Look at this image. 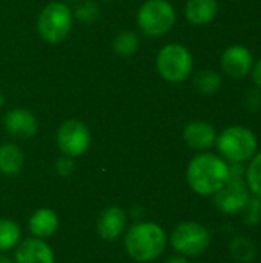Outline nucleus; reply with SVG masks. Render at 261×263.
Returning a JSON list of instances; mask_svg holds the SVG:
<instances>
[{"label": "nucleus", "instance_id": "nucleus-1", "mask_svg": "<svg viewBox=\"0 0 261 263\" xmlns=\"http://www.w3.org/2000/svg\"><path fill=\"white\" fill-rule=\"evenodd\" d=\"M229 179V163L222 156L209 151L192 157L186 168V182L189 188L202 197L215 196Z\"/></svg>", "mask_w": 261, "mask_h": 263}, {"label": "nucleus", "instance_id": "nucleus-2", "mask_svg": "<svg viewBox=\"0 0 261 263\" xmlns=\"http://www.w3.org/2000/svg\"><path fill=\"white\" fill-rule=\"evenodd\" d=\"M168 245L165 230L155 222H138L125 236V250L135 262L146 263L158 259Z\"/></svg>", "mask_w": 261, "mask_h": 263}, {"label": "nucleus", "instance_id": "nucleus-3", "mask_svg": "<svg viewBox=\"0 0 261 263\" xmlns=\"http://www.w3.org/2000/svg\"><path fill=\"white\" fill-rule=\"evenodd\" d=\"M215 145L228 163H248L258 151V140L254 131L240 125L223 129L217 136Z\"/></svg>", "mask_w": 261, "mask_h": 263}, {"label": "nucleus", "instance_id": "nucleus-4", "mask_svg": "<svg viewBox=\"0 0 261 263\" xmlns=\"http://www.w3.org/2000/svg\"><path fill=\"white\" fill-rule=\"evenodd\" d=\"M74 14L68 5L63 2L48 3L37 20V31L40 37L48 43L63 42L72 29Z\"/></svg>", "mask_w": 261, "mask_h": 263}, {"label": "nucleus", "instance_id": "nucleus-5", "mask_svg": "<svg viewBox=\"0 0 261 263\" xmlns=\"http://www.w3.org/2000/svg\"><path fill=\"white\" fill-rule=\"evenodd\" d=\"M211 240V231L200 222H182L169 236V243L174 251L188 259L198 257L206 253Z\"/></svg>", "mask_w": 261, "mask_h": 263}, {"label": "nucleus", "instance_id": "nucleus-6", "mask_svg": "<svg viewBox=\"0 0 261 263\" xmlns=\"http://www.w3.org/2000/svg\"><path fill=\"white\" fill-rule=\"evenodd\" d=\"M175 20V9L168 0H146L137 12V25L149 37L168 34L174 28Z\"/></svg>", "mask_w": 261, "mask_h": 263}, {"label": "nucleus", "instance_id": "nucleus-7", "mask_svg": "<svg viewBox=\"0 0 261 263\" xmlns=\"http://www.w3.org/2000/svg\"><path fill=\"white\" fill-rule=\"evenodd\" d=\"M155 63L158 74L171 83H180L186 80L194 68L192 54L180 43L165 45L158 51Z\"/></svg>", "mask_w": 261, "mask_h": 263}, {"label": "nucleus", "instance_id": "nucleus-8", "mask_svg": "<svg viewBox=\"0 0 261 263\" xmlns=\"http://www.w3.org/2000/svg\"><path fill=\"white\" fill-rule=\"evenodd\" d=\"M57 146L63 156L72 159L83 156L91 146L89 128L77 119L65 120L57 131Z\"/></svg>", "mask_w": 261, "mask_h": 263}, {"label": "nucleus", "instance_id": "nucleus-9", "mask_svg": "<svg viewBox=\"0 0 261 263\" xmlns=\"http://www.w3.org/2000/svg\"><path fill=\"white\" fill-rule=\"evenodd\" d=\"M251 191L242 177H231L228 183L215 194L214 205L215 208L226 216H237L243 211L246 203L251 199Z\"/></svg>", "mask_w": 261, "mask_h": 263}, {"label": "nucleus", "instance_id": "nucleus-10", "mask_svg": "<svg viewBox=\"0 0 261 263\" xmlns=\"http://www.w3.org/2000/svg\"><path fill=\"white\" fill-rule=\"evenodd\" d=\"M254 66L252 52L245 45H232L222 55V69L232 79H245Z\"/></svg>", "mask_w": 261, "mask_h": 263}, {"label": "nucleus", "instance_id": "nucleus-11", "mask_svg": "<svg viewBox=\"0 0 261 263\" xmlns=\"http://www.w3.org/2000/svg\"><path fill=\"white\" fill-rule=\"evenodd\" d=\"M5 129L15 139H32L38 131V122L35 116L25 108H14L5 114Z\"/></svg>", "mask_w": 261, "mask_h": 263}, {"label": "nucleus", "instance_id": "nucleus-12", "mask_svg": "<svg viewBox=\"0 0 261 263\" xmlns=\"http://www.w3.org/2000/svg\"><path fill=\"white\" fill-rule=\"evenodd\" d=\"M128 216L120 206H108L102 211L97 220V233L106 242H114L125 234Z\"/></svg>", "mask_w": 261, "mask_h": 263}, {"label": "nucleus", "instance_id": "nucleus-13", "mask_svg": "<svg viewBox=\"0 0 261 263\" xmlns=\"http://www.w3.org/2000/svg\"><path fill=\"white\" fill-rule=\"evenodd\" d=\"M14 263H55L52 248L37 237L20 240L15 247Z\"/></svg>", "mask_w": 261, "mask_h": 263}, {"label": "nucleus", "instance_id": "nucleus-14", "mask_svg": "<svg viewBox=\"0 0 261 263\" xmlns=\"http://www.w3.org/2000/svg\"><path fill=\"white\" fill-rule=\"evenodd\" d=\"M217 136L218 134L215 128L209 122H205V120H194L188 123L183 129L185 143L191 149L200 151V153H205L211 149L212 146H215Z\"/></svg>", "mask_w": 261, "mask_h": 263}, {"label": "nucleus", "instance_id": "nucleus-15", "mask_svg": "<svg viewBox=\"0 0 261 263\" xmlns=\"http://www.w3.org/2000/svg\"><path fill=\"white\" fill-rule=\"evenodd\" d=\"M58 225H60L58 216L51 208H38L37 211L32 213L28 222L32 237L37 239H48L54 236L58 230Z\"/></svg>", "mask_w": 261, "mask_h": 263}, {"label": "nucleus", "instance_id": "nucleus-16", "mask_svg": "<svg viewBox=\"0 0 261 263\" xmlns=\"http://www.w3.org/2000/svg\"><path fill=\"white\" fill-rule=\"evenodd\" d=\"M218 12L217 0H188L185 14L189 23L195 26H203L211 23Z\"/></svg>", "mask_w": 261, "mask_h": 263}, {"label": "nucleus", "instance_id": "nucleus-17", "mask_svg": "<svg viewBox=\"0 0 261 263\" xmlns=\"http://www.w3.org/2000/svg\"><path fill=\"white\" fill-rule=\"evenodd\" d=\"M25 163V154L22 148L15 143L0 145V174L17 176Z\"/></svg>", "mask_w": 261, "mask_h": 263}, {"label": "nucleus", "instance_id": "nucleus-18", "mask_svg": "<svg viewBox=\"0 0 261 263\" xmlns=\"http://www.w3.org/2000/svg\"><path fill=\"white\" fill-rule=\"evenodd\" d=\"M229 254L237 263H254L257 259V248L249 237L237 236L229 243Z\"/></svg>", "mask_w": 261, "mask_h": 263}, {"label": "nucleus", "instance_id": "nucleus-19", "mask_svg": "<svg viewBox=\"0 0 261 263\" xmlns=\"http://www.w3.org/2000/svg\"><path fill=\"white\" fill-rule=\"evenodd\" d=\"M22 239V231L17 222L0 219V253L14 250Z\"/></svg>", "mask_w": 261, "mask_h": 263}, {"label": "nucleus", "instance_id": "nucleus-20", "mask_svg": "<svg viewBox=\"0 0 261 263\" xmlns=\"http://www.w3.org/2000/svg\"><path fill=\"white\" fill-rule=\"evenodd\" d=\"M222 76L214 69H203L194 77V85L198 92L205 96H212L220 91L222 88Z\"/></svg>", "mask_w": 261, "mask_h": 263}, {"label": "nucleus", "instance_id": "nucleus-21", "mask_svg": "<svg viewBox=\"0 0 261 263\" xmlns=\"http://www.w3.org/2000/svg\"><path fill=\"white\" fill-rule=\"evenodd\" d=\"M245 182L251 194L261 199V151H257L255 156L248 162L245 170Z\"/></svg>", "mask_w": 261, "mask_h": 263}, {"label": "nucleus", "instance_id": "nucleus-22", "mask_svg": "<svg viewBox=\"0 0 261 263\" xmlns=\"http://www.w3.org/2000/svg\"><path fill=\"white\" fill-rule=\"evenodd\" d=\"M140 40L134 31H122L115 35L112 42L114 52L120 57H129L137 52Z\"/></svg>", "mask_w": 261, "mask_h": 263}, {"label": "nucleus", "instance_id": "nucleus-23", "mask_svg": "<svg viewBox=\"0 0 261 263\" xmlns=\"http://www.w3.org/2000/svg\"><path fill=\"white\" fill-rule=\"evenodd\" d=\"M242 214V220L246 227H257L261 223V199L251 196L249 202L246 203V206L243 208Z\"/></svg>", "mask_w": 261, "mask_h": 263}, {"label": "nucleus", "instance_id": "nucleus-24", "mask_svg": "<svg viewBox=\"0 0 261 263\" xmlns=\"http://www.w3.org/2000/svg\"><path fill=\"white\" fill-rule=\"evenodd\" d=\"M75 18L83 22V23H92L98 18L100 15V9L97 6L95 2L92 0H86V2H82L77 5L75 8Z\"/></svg>", "mask_w": 261, "mask_h": 263}, {"label": "nucleus", "instance_id": "nucleus-25", "mask_svg": "<svg viewBox=\"0 0 261 263\" xmlns=\"http://www.w3.org/2000/svg\"><path fill=\"white\" fill-rule=\"evenodd\" d=\"M74 168H75L74 159L69 157V156H62V157H58L57 162H55V171H57V174L62 176V177L71 176V174L74 173Z\"/></svg>", "mask_w": 261, "mask_h": 263}, {"label": "nucleus", "instance_id": "nucleus-26", "mask_svg": "<svg viewBox=\"0 0 261 263\" xmlns=\"http://www.w3.org/2000/svg\"><path fill=\"white\" fill-rule=\"evenodd\" d=\"M261 94H260V89L258 91H251V92H248V96H246V105L249 106V109L251 111H257L258 108H257V105H255V102H257V99H260Z\"/></svg>", "mask_w": 261, "mask_h": 263}, {"label": "nucleus", "instance_id": "nucleus-27", "mask_svg": "<svg viewBox=\"0 0 261 263\" xmlns=\"http://www.w3.org/2000/svg\"><path fill=\"white\" fill-rule=\"evenodd\" d=\"M251 74H252V80H254L255 86H257V88L261 91V59L258 60V62H255V63H254Z\"/></svg>", "mask_w": 261, "mask_h": 263}, {"label": "nucleus", "instance_id": "nucleus-28", "mask_svg": "<svg viewBox=\"0 0 261 263\" xmlns=\"http://www.w3.org/2000/svg\"><path fill=\"white\" fill-rule=\"evenodd\" d=\"M165 263H191V260L185 256H180V254H175V256H171Z\"/></svg>", "mask_w": 261, "mask_h": 263}, {"label": "nucleus", "instance_id": "nucleus-29", "mask_svg": "<svg viewBox=\"0 0 261 263\" xmlns=\"http://www.w3.org/2000/svg\"><path fill=\"white\" fill-rule=\"evenodd\" d=\"M0 263H14L12 259H9L8 256H5V254H2L0 253Z\"/></svg>", "mask_w": 261, "mask_h": 263}, {"label": "nucleus", "instance_id": "nucleus-30", "mask_svg": "<svg viewBox=\"0 0 261 263\" xmlns=\"http://www.w3.org/2000/svg\"><path fill=\"white\" fill-rule=\"evenodd\" d=\"M3 103H5V100H3V96H2V92H0V106H3Z\"/></svg>", "mask_w": 261, "mask_h": 263}, {"label": "nucleus", "instance_id": "nucleus-31", "mask_svg": "<svg viewBox=\"0 0 261 263\" xmlns=\"http://www.w3.org/2000/svg\"><path fill=\"white\" fill-rule=\"evenodd\" d=\"M66 2H75V0H66Z\"/></svg>", "mask_w": 261, "mask_h": 263}]
</instances>
